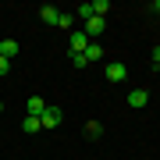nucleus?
Instances as JSON below:
<instances>
[{"label": "nucleus", "instance_id": "obj_11", "mask_svg": "<svg viewBox=\"0 0 160 160\" xmlns=\"http://www.w3.org/2000/svg\"><path fill=\"white\" fill-rule=\"evenodd\" d=\"M89 7H92V14H96V18H103V14L110 11V0H92Z\"/></svg>", "mask_w": 160, "mask_h": 160}, {"label": "nucleus", "instance_id": "obj_3", "mask_svg": "<svg viewBox=\"0 0 160 160\" xmlns=\"http://www.w3.org/2000/svg\"><path fill=\"white\" fill-rule=\"evenodd\" d=\"M103 29H107V22L92 14V18H86V29H82V32H86L89 39H96V36H103Z\"/></svg>", "mask_w": 160, "mask_h": 160}, {"label": "nucleus", "instance_id": "obj_8", "mask_svg": "<svg viewBox=\"0 0 160 160\" xmlns=\"http://www.w3.org/2000/svg\"><path fill=\"white\" fill-rule=\"evenodd\" d=\"M82 57H86V64H92V61H100V57H103V46H100V43H89L86 50H82Z\"/></svg>", "mask_w": 160, "mask_h": 160}, {"label": "nucleus", "instance_id": "obj_15", "mask_svg": "<svg viewBox=\"0 0 160 160\" xmlns=\"http://www.w3.org/2000/svg\"><path fill=\"white\" fill-rule=\"evenodd\" d=\"M149 57H153V64H160V46H153V50H149Z\"/></svg>", "mask_w": 160, "mask_h": 160}, {"label": "nucleus", "instance_id": "obj_16", "mask_svg": "<svg viewBox=\"0 0 160 160\" xmlns=\"http://www.w3.org/2000/svg\"><path fill=\"white\" fill-rule=\"evenodd\" d=\"M153 11H160V0H153Z\"/></svg>", "mask_w": 160, "mask_h": 160}, {"label": "nucleus", "instance_id": "obj_4", "mask_svg": "<svg viewBox=\"0 0 160 160\" xmlns=\"http://www.w3.org/2000/svg\"><path fill=\"white\" fill-rule=\"evenodd\" d=\"M89 43H92V39H89L86 32H71V36H68V46H71V53H82Z\"/></svg>", "mask_w": 160, "mask_h": 160}, {"label": "nucleus", "instance_id": "obj_1", "mask_svg": "<svg viewBox=\"0 0 160 160\" xmlns=\"http://www.w3.org/2000/svg\"><path fill=\"white\" fill-rule=\"evenodd\" d=\"M103 75H107V82H125V78H128V68L118 64V61H110L107 68H103Z\"/></svg>", "mask_w": 160, "mask_h": 160}, {"label": "nucleus", "instance_id": "obj_12", "mask_svg": "<svg viewBox=\"0 0 160 160\" xmlns=\"http://www.w3.org/2000/svg\"><path fill=\"white\" fill-rule=\"evenodd\" d=\"M86 135L89 139H100L103 135V125H100V121H89V125H86Z\"/></svg>", "mask_w": 160, "mask_h": 160}, {"label": "nucleus", "instance_id": "obj_7", "mask_svg": "<svg viewBox=\"0 0 160 160\" xmlns=\"http://www.w3.org/2000/svg\"><path fill=\"white\" fill-rule=\"evenodd\" d=\"M0 57L14 61V57H18V43H14V39H0Z\"/></svg>", "mask_w": 160, "mask_h": 160}, {"label": "nucleus", "instance_id": "obj_14", "mask_svg": "<svg viewBox=\"0 0 160 160\" xmlns=\"http://www.w3.org/2000/svg\"><path fill=\"white\" fill-rule=\"evenodd\" d=\"M7 71H11V61H7V57H0V78H4Z\"/></svg>", "mask_w": 160, "mask_h": 160}, {"label": "nucleus", "instance_id": "obj_9", "mask_svg": "<svg viewBox=\"0 0 160 160\" xmlns=\"http://www.w3.org/2000/svg\"><path fill=\"white\" fill-rule=\"evenodd\" d=\"M22 128L29 132V135H36V132H43V121H39V118H32V114H25V121H22Z\"/></svg>", "mask_w": 160, "mask_h": 160}, {"label": "nucleus", "instance_id": "obj_10", "mask_svg": "<svg viewBox=\"0 0 160 160\" xmlns=\"http://www.w3.org/2000/svg\"><path fill=\"white\" fill-rule=\"evenodd\" d=\"M43 110H46V100H43V96H29V114H32V118H39Z\"/></svg>", "mask_w": 160, "mask_h": 160}, {"label": "nucleus", "instance_id": "obj_17", "mask_svg": "<svg viewBox=\"0 0 160 160\" xmlns=\"http://www.w3.org/2000/svg\"><path fill=\"white\" fill-rule=\"evenodd\" d=\"M0 114H4V103H0Z\"/></svg>", "mask_w": 160, "mask_h": 160}, {"label": "nucleus", "instance_id": "obj_6", "mask_svg": "<svg viewBox=\"0 0 160 160\" xmlns=\"http://www.w3.org/2000/svg\"><path fill=\"white\" fill-rule=\"evenodd\" d=\"M146 103H149V92H146V89H132V92H128V107L139 110V107H146Z\"/></svg>", "mask_w": 160, "mask_h": 160}, {"label": "nucleus", "instance_id": "obj_2", "mask_svg": "<svg viewBox=\"0 0 160 160\" xmlns=\"http://www.w3.org/2000/svg\"><path fill=\"white\" fill-rule=\"evenodd\" d=\"M61 118H64V114H61L57 107H50V103H46V110L39 114V121H43V128H57V125H61Z\"/></svg>", "mask_w": 160, "mask_h": 160}, {"label": "nucleus", "instance_id": "obj_18", "mask_svg": "<svg viewBox=\"0 0 160 160\" xmlns=\"http://www.w3.org/2000/svg\"><path fill=\"white\" fill-rule=\"evenodd\" d=\"M157 71H160V64H157Z\"/></svg>", "mask_w": 160, "mask_h": 160}, {"label": "nucleus", "instance_id": "obj_13", "mask_svg": "<svg viewBox=\"0 0 160 160\" xmlns=\"http://www.w3.org/2000/svg\"><path fill=\"white\" fill-rule=\"evenodd\" d=\"M75 25V14H61V22H57V29H71Z\"/></svg>", "mask_w": 160, "mask_h": 160}, {"label": "nucleus", "instance_id": "obj_5", "mask_svg": "<svg viewBox=\"0 0 160 160\" xmlns=\"http://www.w3.org/2000/svg\"><path fill=\"white\" fill-rule=\"evenodd\" d=\"M39 18H43V25H57V22H61V14H57L53 4H43V7H39Z\"/></svg>", "mask_w": 160, "mask_h": 160}]
</instances>
